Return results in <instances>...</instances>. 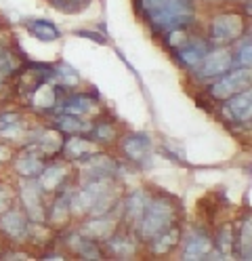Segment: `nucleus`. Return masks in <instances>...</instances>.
Returning <instances> with one entry per match:
<instances>
[{"label": "nucleus", "instance_id": "nucleus-1", "mask_svg": "<svg viewBox=\"0 0 252 261\" xmlns=\"http://www.w3.org/2000/svg\"><path fill=\"white\" fill-rule=\"evenodd\" d=\"M143 11L156 28L171 30L193 19L191 0H141Z\"/></svg>", "mask_w": 252, "mask_h": 261}, {"label": "nucleus", "instance_id": "nucleus-2", "mask_svg": "<svg viewBox=\"0 0 252 261\" xmlns=\"http://www.w3.org/2000/svg\"><path fill=\"white\" fill-rule=\"evenodd\" d=\"M141 217H143L141 219V234L145 238H154V236L162 234L166 227L173 223L175 208L166 200H154L145 208V213Z\"/></svg>", "mask_w": 252, "mask_h": 261}, {"label": "nucleus", "instance_id": "nucleus-3", "mask_svg": "<svg viewBox=\"0 0 252 261\" xmlns=\"http://www.w3.org/2000/svg\"><path fill=\"white\" fill-rule=\"evenodd\" d=\"M244 30V21L240 15H218L212 21V40L223 44L235 40Z\"/></svg>", "mask_w": 252, "mask_h": 261}, {"label": "nucleus", "instance_id": "nucleus-4", "mask_svg": "<svg viewBox=\"0 0 252 261\" xmlns=\"http://www.w3.org/2000/svg\"><path fill=\"white\" fill-rule=\"evenodd\" d=\"M250 85V72L248 70H238V72H231L227 78H223L221 83H216L212 87V95L216 99H229L231 95L244 91Z\"/></svg>", "mask_w": 252, "mask_h": 261}, {"label": "nucleus", "instance_id": "nucleus-5", "mask_svg": "<svg viewBox=\"0 0 252 261\" xmlns=\"http://www.w3.org/2000/svg\"><path fill=\"white\" fill-rule=\"evenodd\" d=\"M21 198H23V204L27 208V215L34 219V221H42L44 219V211H42V202H40V190H38V184L34 181H23L21 184Z\"/></svg>", "mask_w": 252, "mask_h": 261}, {"label": "nucleus", "instance_id": "nucleus-6", "mask_svg": "<svg viewBox=\"0 0 252 261\" xmlns=\"http://www.w3.org/2000/svg\"><path fill=\"white\" fill-rule=\"evenodd\" d=\"M231 65V53L225 51V48H218V51L206 53L204 57V65H202V76H216L229 70Z\"/></svg>", "mask_w": 252, "mask_h": 261}, {"label": "nucleus", "instance_id": "nucleus-7", "mask_svg": "<svg viewBox=\"0 0 252 261\" xmlns=\"http://www.w3.org/2000/svg\"><path fill=\"white\" fill-rule=\"evenodd\" d=\"M0 227H3V232L7 236L17 238V240L25 238V234H27L25 217L19 213V211H11V213H7L3 219H0Z\"/></svg>", "mask_w": 252, "mask_h": 261}, {"label": "nucleus", "instance_id": "nucleus-8", "mask_svg": "<svg viewBox=\"0 0 252 261\" xmlns=\"http://www.w3.org/2000/svg\"><path fill=\"white\" fill-rule=\"evenodd\" d=\"M149 148H151V139H149L147 135H143V133L130 135V137L124 139V152H126V156L132 158V160L145 158V154L149 152Z\"/></svg>", "mask_w": 252, "mask_h": 261}, {"label": "nucleus", "instance_id": "nucleus-9", "mask_svg": "<svg viewBox=\"0 0 252 261\" xmlns=\"http://www.w3.org/2000/svg\"><path fill=\"white\" fill-rule=\"evenodd\" d=\"M206 44L204 42H189V44H185L183 48H179V59L185 63V65H189V68H195V65H200L202 61H204L206 57Z\"/></svg>", "mask_w": 252, "mask_h": 261}, {"label": "nucleus", "instance_id": "nucleus-10", "mask_svg": "<svg viewBox=\"0 0 252 261\" xmlns=\"http://www.w3.org/2000/svg\"><path fill=\"white\" fill-rule=\"evenodd\" d=\"M25 28L32 32L34 36H36L38 40H44V42H53L59 38V30L46 21V19H32V21H25Z\"/></svg>", "mask_w": 252, "mask_h": 261}, {"label": "nucleus", "instance_id": "nucleus-11", "mask_svg": "<svg viewBox=\"0 0 252 261\" xmlns=\"http://www.w3.org/2000/svg\"><path fill=\"white\" fill-rule=\"evenodd\" d=\"M229 110H231V114L238 120H242V122L250 120V114H252V93L246 91V93H240L238 97H231V99H229Z\"/></svg>", "mask_w": 252, "mask_h": 261}, {"label": "nucleus", "instance_id": "nucleus-12", "mask_svg": "<svg viewBox=\"0 0 252 261\" xmlns=\"http://www.w3.org/2000/svg\"><path fill=\"white\" fill-rule=\"evenodd\" d=\"M63 177H65V169L61 165H50L40 171V188L46 192H53L63 181Z\"/></svg>", "mask_w": 252, "mask_h": 261}, {"label": "nucleus", "instance_id": "nucleus-13", "mask_svg": "<svg viewBox=\"0 0 252 261\" xmlns=\"http://www.w3.org/2000/svg\"><path fill=\"white\" fill-rule=\"evenodd\" d=\"M116 165L107 158V156H95L89 160V165L84 167V171H87L93 179H105V175L114 173Z\"/></svg>", "mask_w": 252, "mask_h": 261}, {"label": "nucleus", "instance_id": "nucleus-14", "mask_svg": "<svg viewBox=\"0 0 252 261\" xmlns=\"http://www.w3.org/2000/svg\"><path fill=\"white\" fill-rule=\"evenodd\" d=\"M212 251V242L206 236H195L187 242L185 247V257L183 259H202L204 255H208Z\"/></svg>", "mask_w": 252, "mask_h": 261}, {"label": "nucleus", "instance_id": "nucleus-15", "mask_svg": "<svg viewBox=\"0 0 252 261\" xmlns=\"http://www.w3.org/2000/svg\"><path fill=\"white\" fill-rule=\"evenodd\" d=\"M95 101L89 99V97H72L63 103V112L70 114V116H82V114H89L93 112Z\"/></svg>", "mask_w": 252, "mask_h": 261}, {"label": "nucleus", "instance_id": "nucleus-16", "mask_svg": "<svg viewBox=\"0 0 252 261\" xmlns=\"http://www.w3.org/2000/svg\"><path fill=\"white\" fill-rule=\"evenodd\" d=\"M63 150H65V154L70 156V158H80L84 154H95L97 152L95 143H89L87 139H80V137L70 139V141L63 145Z\"/></svg>", "mask_w": 252, "mask_h": 261}, {"label": "nucleus", "instance_id": "nucleus-17", "mask_svg": "<svg viewBox=\"0 0 252 261\" xmlns=\"http://www.w3.org/2000/svg\"><path fill=\"white\" fill-rule=\"evenodd\" d=\"M15 169L23 177H34V175H40L44 165H42V160H38L36 156H21L15 162Z\"/></svg>", "mask_w": 252, "mask_h": 261}, {"label": "nucleus", "instance_id": "nucleus-18", "mask_svg": "<svg viewBox=\"0 0 252 261\" xmlns=\"http://www.w3.org/2000/svg\"><path fill=\"white\" fill-rule=\"evenodd\" d=\"M34 106L40 108V110H48L55 106V89L50 85H40L34 93Z\"/></svg>", "mask_w": 252, "mask_h": 261}, {"label": "nucleus", "instance_id": "nucleus-19", "mask_svg": "<svg viewBox=\"0 0 252 261\" xmlns=\"http://www.w3.org/2000/svg\"><path fill=\"white\" fill-rule=\"evenodd\" d=\"M38 145L44 154H55L61 150V133L59 130H44L38 139Z\"/></svg>", "mask_w": 252, "mask_h": 261}, {"label": "nucleus", "instance_id": "nucleus-20", "mask_svg": "<svg viewBox=\"0 0 252 261\" xmlns=\"http://www.w3.org/2000/svg\"><path fill=\"white\" fill-rule=\"evenodd\" d=\"M147 208V196L143 192H134L128 198V206H126V215L130 219H141V215Z\"/></svg>", "mask_w": 252, "mask_h": 261}, {"label": "nucleus", "instance_id": "nucleus-21", "mask_svg": "<svg viewBox=\"0 0 252 261\" xmlns=\"http://www.w3.org/2000/svg\"><path fill=\"white\" fill-rule=\"evenodd\" d=\"M57 11L61 13H67V15H74V13H82L87 11L91 0H48Z\"/></svg>", "mask_w": 252, "mask_h": 261}, {"label": "nucleus", "instance_id": "nucleus-22", "mask_svg": "<svg viewBox=\"0 0 252 261\" xmlns=\"http://www.w3.org/2000/svg\"><path fill=\"white\" fill-rule=\"evenodd\" d=\"M114 230V221H91L84 232H87L91 238H109Z\"/></svg>", "mask_w": 252, "mask_h": 261}, {"label": "nucleus", "instance_id": "nucleus-23", "mask_svg": "<svg viewBox=\"0 0 252 261\" xmlns=\"http://www.w3.org/2000/svg\"><path fill=\"white\" fill-rule=\"evenodd\" d=\"M59 126L61 130H78V133H84V130H91L93 126L84 120H78V116H61L59 118Z\"/></svg>", "mask_w": 252, "mask_h": 261}, {"label": "nucleus", "instance_id": "nucleus-24", "mask_svg": "<svg viewBox=\"0 0 252 261\" xmlns=\"http://www.w3.org/2000/svg\"><path fill=\"white\" fill-rule=\"evenodd\" d=\"M160 236V234H158ZM177 238H179V234L173 230V232H168V234H164V236H160L156 242H154V251L156 253H166V251H171L173 247H175V242H177Z\"/></svg>", "mask_w": 252, "mask_h": 261}, {"label": "nucleus", "instance_id": "nucleus-25", "mask_svg": "<svg viewBox=\"0 0 252 261\" xmlns=\"http://www.w3.org/2000/svg\"><path fill=\"white\" fill-rule=\"evenodd\" d=\"M78 242H74V247L87 257V259H99L101 257V253L97 251V247H95V242H91V240H82V238H76Z\"/></svg>", "mask_w": 252, "mask_h": 261}, {"label": "nucleus", "instance_id": "nucleus-26", "mask_svg": "<svg viewBox=\"0 0 252 261\" xmlns=\"http://www.w3.org/2000/svg\"><path fill=\"white\" fill-rule=\"evenodd\" d=\"M67 213H70V202H67V198H61V200L55 202L50 219H53V223H63L67 219Z\"/></svg>", "mask_w": 252, "mask_h": 261}, {"label": "nucleus", "instance_id": "nucleus-27", "mask_svg": "<svg viewBox=\"0 0 252 261\" xmlns=\"http://www.w3.org/2000/svg\"><path fill=\"white\" fill-rule=\"evenodd\" d=\"M109 247L114 249V253H118L120 257H128L134 253V244H130L126 238H116L109 242Z\"/></svg>", "mask_w": 252, "mask_h": 261}, {"label": "nucleus", "instance_id": "nucleus-28", "mask_svg": "<svg viewBox=\"0 0 252 261\" xmlns=\"http://www.w3.org/2000/svg\"><path fill=\"white\" fill-rule=\"evenodd\" d=\"M13 202V192L9 186H0V213H5V211L11 206Z\"/></svg>", "mask_w": 252, "mask_h": 261}, {"label": "nucleus", "instance_id": "nucleus-29", "mask_svg": "<svg viewBox=\"0 0 252 261\" xmlns=\"http://www.w3.org/2000/svg\"><path fill=\"white\" fill-rule=\"evenodd\" d=\"M242 249H244V257L250 259V221H246L242 232Z\"/></svg>", "mask_w": 252, "mask_h": 261}, {"label": "nucleus", "instance_id": "nucleus-30", "mask_svg": "<svg viewBox=\"0 0 252 261\" xmlns=\"http://www.w3.org/2000/svg\"><path fill=\"white\" fill-rule=\"evenodd\" d=\"M240 63H246V65H250V38H246L244 42H242V46H240Z\"/></svg>", "mask_w": 252, "mask_h": 261}, {"label": "nucleus", "instance_id": "nucleus-31", "mask_svg": "<svg viewBox=\"0 0 252 261\" xmlns=\"http://www.w3.org/2000/svg\"><path fill=\"white\" fill-rule=\"evenodd\" d=\"M97 135H99V139H111L114 137V128L107 126V124H101L97 128Z\"/></svg>", "mask_w": 252, "mask_h": 261}, {"label": "nucleus", "instance_id": "nucleus-32", "mask_svg": "<svg viewBox=\"0 0 252 261\" xmlns=\"http://www.w3.org/2000/svg\"><path fill=\"white\" fill-rule=\"evenodd\" d=\"M171 44H173V46H177V44H185V32H181V30L171 32Z\"/></svg>", "mask_w": 252, "mask_h": 261}, {"label": "nucleus", "instance_id": "nucleus-33", "mask_svg": "<svg viewBox=\"0 0 252 261\" xmlns=\"http://www.w3.org/2000/svg\"><path fill=\"white\" fill-rule=\"evenodd\" d=\"M78 36H87L89 40H97V42H103V38H101L99 34H93V32H84V30H82V32H78Z\"/></svg>", "mask_w": 252, "mask_h": 261}, {"label": "nucleus", "instance_id": "nucleus-34", "mask_svg": "<svg viewBox=\"0 0 252 261\" xmlns=\"http://www.w3.org/2000/svg\"><path fill=\"white\" fill-rule=\"evenodd\" d=\"M9 156H11V150L7 148V145H0V162L9 160Z\"/></svg>", "mask_w": 252, "mask_h": 261}, {"label": "nucleus", "instance_id": "nucleus-35", "mask_svg": "<svg viewBox=\"0 0 252 261\" xmlns=\"http://www.w3.org/2000/svg\"><path fill=\"white\" fill-rule=\"evenodd\" d=\"M5 259H27V255L25 253H9Z\"/></svg>", "mask_w": 252, "mask_h": 261}, {"label": "nucleus", "instance_id": "nucleus-36", "mask_svg": "<svg viewBox=\"0 0 252 261\" xmlns=\"http://www.w3.org/2000/svg\"><path fill=\"white\" fill-rule=\"evenodd\" d=\"M5 55V51H3V44H0V57H3Z\"/></svg>", "mask_w": 252, "mask_h": 261}]
</instances>
